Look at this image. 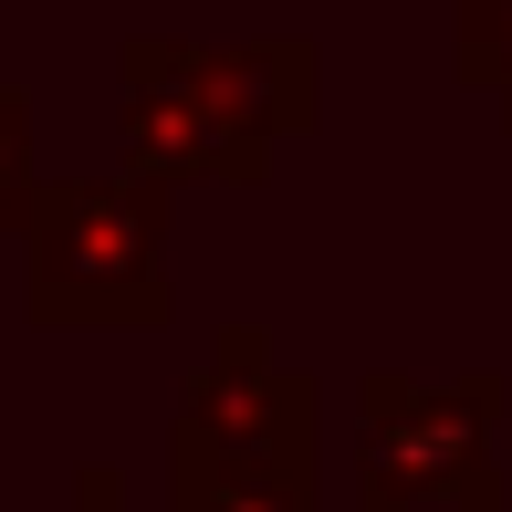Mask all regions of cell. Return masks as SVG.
Masks as SVG:
<instances>
[{"mask_svg":"<svg viewBox=\"0 0 512 512\" xmlns=\"http://www.w3.org/2000/svg\"><path fill=\"white\" fill-rule=\"evenodd\" d=\"M377 450H366V502H471L492 512L502 481L481 471V418L502 408V387H471L460 398H408V387H377Z\"/></svg>","mask_w":512,"mask_h":512,"instance_id":"1","label":"cell"},{"mask_svg":"<svg viewBox=\"0 0 512 512\" xmlns=\"http://www.w3.org/2000/svg\"><path fill=\"white\" fill-rule=\"evenodd\" d=\"M492 84H502V105H512V63H492Z\"/></svg>","mask_w":512,"mask_h":512,"instance_id":"2","label":"cell"}]
</instances>
